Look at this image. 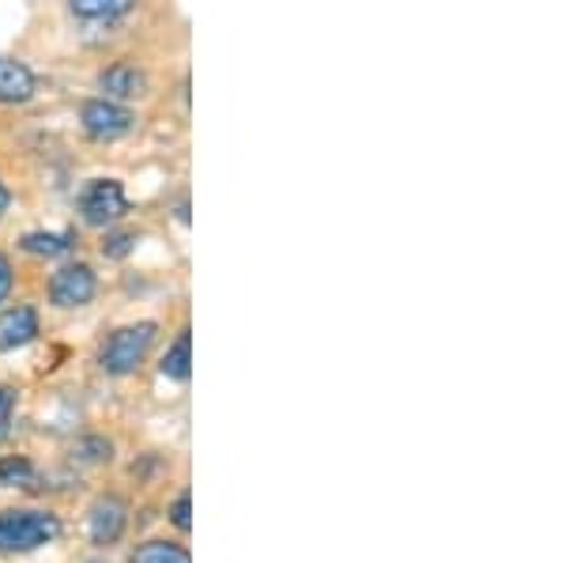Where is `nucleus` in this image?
<instances>
[{
  "mask_svg": "<svg viewBox=\"0 0 566 563\" xmlns=\"http://www.w3.org/2000/svg\"><path fill=\"white\" fill-rule=\"evenodd\" d=\"M61 519L53 511H0V552H34L61 538Z\"/></svg>",
  "mask_w": 566,
  "mask_h": 563,
  "instance_id": "f257e3e1",
  "label": "nucleus"
},
{
  "mask_svg": "<svg viewBox=\"0 0 566 563\" xmlns=\"http://www.w3.org/2000/svg\"><path fill=\"white\" fill-rule=\"evenodd\" d=\"M80 125L91 140H122L136 129V114L125 103H114V98H87L80 106Z\"/></svg>",
  "mask_w": 566,
  "mask_h": 563,
  "instance_id": "20e7f679",
  "label": "nucleus"
},
{
  "mask_svg": "<svg viewBox=\"0 0 566 563\" xmlns=\"http://www.w3.org/2000/svg\"><path fill=\"white\" fill-rule=\"evenodd\" d=\"M109 450H114V447H109L106 439H84V442H80V458H84V461H109Z\"/></svg>",
  "mask_w": 566,
  "mask_h": 563,
  "instance_id": "a211bd4d",
  "label": "nucleus"
},
{
  "mask_svg": "<svg viewBox=\"0 0 566 563\" xmlns=\"http://www.w3.org/2000/svg\"><path fill=\"white\" fill-rule=\"evenodd\" d=\"M15 389L12 386H4L0 383V442L8 439V431H12V420H15Z\"/></svg>",
  "mask_w": 566,
  "mask_h": 563,
  "instance_id": "dca6fc26",
  "label": "nucleus"
},
{
  "mask_svg": "<svg viewBox=\"0 0 566 563\" xmlns=\"http://www.w3.org/2000/svg\"><path fill=\"white\" fill-rule=\"evenodd\" d=\"M95 292H98V277L84 261L57 269L50 277V303L57 306V311H80V306H87L91 299H95Z\"/></svg>",
  "mask_w": 566,
  "mask_h": 563,
  "instance_id": "39448f33",
  "label": "nucleus"
},
{
  "mask_svg": "<svg viewBox=\"0 0 566 563\" xmlns=\"http://www.w3.org/2000/svg\"><path fill=\"white\" fill-rule=\"evenodd\" d=\"M8 208H12V189H8L4 181H0V220L8 216Z\"/></svg>",
  "mask_w": 566,
  "mask_h": 563,
  "instance_id": "aec40b11",
  "label": "nucleus"
},
{
  "mask_svg": "<svg viewBox=\"0 0 566 563\" xmlns=\"http://www.w3.org/2000/svg\"><path fill=\"white\" fill-rule=\"evenodd\" d=\"M34 477H39V469L31 466L27 458H0V488H27L34 484Z\"/></svg>",
  "mask_w": 566,
  "mask_h": 563,
  "instance_id": "4468645a",
  "label": "nucleus"
},
{
  "mask_svg": "<svg viewBox=\"0 0 566 563\" xmlns=\"http://www.w3.org/2000/svg\"><path fill=\"white\" fill-rule=\"evenodd\" d=\"M133 250H136V231H106V239H103V258L122 261V258H129Z\"/></svg>",
  "mask_w": 566,
  "mask_h": 563,
  "instance_id": "2eb2a0df",
  "label": "nucleus"
},
{
  "mask_svg": "<svg viewBox=\"0 0 566 563\" xmlns=\"http://www.w3.org/2000/svg\"><path fill=\"white\" fill-rule=\"evenodd\" d=\"M159 371H163V378H170V383H189V375H193V341H189V330H181L175 344L163 352Z\"/></svg>",
  "mask_w": 566,
  "mask_h": 563,
  "instance_id": "9d476101",
  "label": "nucleus"
},
{
  "mask_svg": "<svg viewBox=\"0 0 566 563\" xmlns=\"http://www.w3.org/2000/svg\"><path fill=\"white\" fill-rule=\"evenodd\" d=\"M39 80L34 72L15 58H0V106H23L34 98Z\"/></svg>",
  "mask_w": 566,
  "mask_h": 563,
  "instance_id": "1a4fd4ad",
  "label": "nucleus"
},
{
  "mask_svg": "<svg viewBox=\"0 0 566 563\" xmlns=\"http://www.w3.org/2000/svg\"><path fill=\"white\" fill-rule=\"evenodd\" d=\"M189 514H193V499H189V496H178V499H175V507H170V522H175L181 533L193 530V519H189Z\"/></svg>",
  "mask_w": 566,
  "mask_h": 563,
  "instance_id": "f3484780",
  "label": "nucleus"
},
{
  "mask_svg": "<svg viewBox=\"0 0 566 563\" xmlns=\"http://www.w3.org/2000/svg\"><path fill=\"white\" fill-rule=\"evenodd\" d=\"M129 212V197L117 178H95L80 194V220L87 227H109Z\"/></svg>",
  "mask_w": 566,
  "mask_h": 563,
  "instance_id": "7ed1b4c3",
  "label": "nucleus"
},
{
  "mask_svg": "<svg viewBox=\"0 0 566 563\" xmlns=\"http://www.w3.org/2000/svg\"><path fill=\"white\" fill-rule=\"evenodd\" d=\"M155 333H159V325L155 322H136V325H125V330L109 333V341L103 344V352H98V367L114 378L136 375L140 363L148 359Z\"/></svg>",
  "mask_w": 566,
  "mask_h": 563,
  "instance_id": "f03ea898",
  "label": "nucleus"
},
{
  "mask_svg": "<svg viewBox=\"0 0 566 563\" xmlns=\"http://www.w3.org/2000/svg\"><path fill=\"white\" fill-rule=\"evenodd\" d=\"M136 0H69V12L84 23H114L129 15Z\"/></svg>",
  "mask_w": 566,
  "mask_h": 563,
  "instance_id": "9b49d317",
  "label": "nucleus"
},
{
  "mask_svg": "<svg viewBox=\"0 0 566 563\" xmlns=\"http://www.w3.org/2000/svg\"><path fill=\"white\" fill-rule=\"evenodd\" d=\"M98 87L106 91L103 98H114V103H133V98L148 95V72L129 65V61H117V65H109L103 76H98Z\"/></svg>",
  "mask_w": 566,
  "mask_h": 563,
  "instance_id": "6e6552de",
  "label": "nucleus"
},
{
  "mask_svg": "<svg viewBox=\"0 0 566 563\" xmlns=\"http://www.w3.org/2000/svg\"><path fill=\"white\" fill-rule=\"evenodd\" d=\"M42 333L39 325V311L34 306H8V311H0V352H20L27 344H34Z\"/></svg>",
  "mask_w": 566,
  "mask_h": 563,
  "instance_id": "0eeeda50",
  "label": "nucleus"
},
{
  "mask_svg": "<svg viewBox=\"0 0 566 563\" xmlns=\"http://www.w3.org/2000/svg\"><path fill=\"white\" fill-rule=\"evenodd\" d=\"M125 530H129V503H125V499H117V496L95 499V507H91V514H87L91 544H98V549L117 544L125 538Z\"/></svg>",
  "mask_w": 566,
  "mask_h": 563,
  "instance_id": "423d86ee",
  "label": "nucleus"
},
{
  "mask_svg": "<svg viewBox=\"0 0 566 563\" xmlns=\"http://www.w3.org/2000/svg\"><path fill=\"white\" fill-rule=\"evenodd\" d=\"M20 247L34 258H61L76 247V234L72 231H27L20 239Z\"/></svg>",
  "mask_w": 566,
  "mask_h": 563,
  "instance_id": "f8f14e48",
  "label": "nucleus"
},
{
  "mask_svg": "<svg viewBox=\"0 0 566 563\" xmlns=\"http://www.w3.org/2000/svg\"><path fill=\"white\" fill-rule=\"evenodd\" d=\"M129 563H193V556H189V549L178 541H144V544H136Z\"/></svg>",
  "mask_w": 566,
  "mask_h": 563,
  "instance_id": "ddd939ff",
  "label": "nucleus"
},
{
  "mask_svg": "<svg viewBox=\"0 0 566 563\" xmlns=\"http://www.w3.org/2000/svg\"><path fill=\"white\" fill-rule=\"evenodd\" d=\"M12 288H15V269H12V261L0 253V303L12 299Z\"/></svg>",
  "mask_w": 566,
  "mask_h": 563,
  "instance_id": "6ab92c4d",
  "label": "nucleus"
}]
</instances>
